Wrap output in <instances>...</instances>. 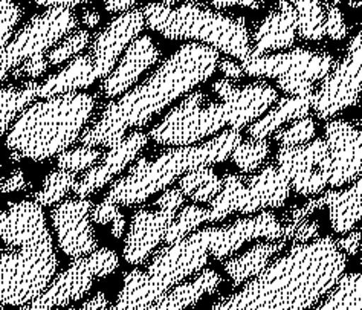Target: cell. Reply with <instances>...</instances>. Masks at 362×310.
Listing matches in <instances>:
<instances>
[{
	"label": "cell",
	"mask_w": 362,
	"mask_h": 310,
	"mask_svg": "<svg viewBox=\"0 0 362 310\" xmlns=\"http://www.w3.org/2000/svg\"><path fill=\"white\" fill-rule=\"evenodd\" d=\"M342 0H332V4H335V5H338V4H341Z\"/></svg>",
	"instance_id": "obj_56"
},
{
	"label": "cell",
	"mask_w": 362,
	"mask_h": 310,
	"mask_svg": "<svg viewBox=\"0 0 362 310\" xmlns=\"http://www.w3.org/2000/svg\"><path fill=\"white\" fill-rule=\"evenodd\" d=\"M148 143V135L141 130H133L122 138L118 144L112 145L107 153H104L101 161L78 177L74 185V196L88 199L89 196L103 190L104 186L115 181L127 167L132 165L138 155Z\"/></svg>",
	"instance_id": "obj_20"
},
{
	"label": "cell",
	"mask_w": 362,
	"mask_h": 310,
	"mask_svg": "<svg viewBox=\"0 0 362 310\" xmlns=\"http://www.w3.org/2000/svg\"><path fill=\"white\" fill-rule=\"evenodd\" d=\"M209 257V227L160 248L151 257L147 269H132L124 277L115 304L107 310H139L155 303L171 287L199 274Z\"/></svg>",
	"instance_id": "obj_8"
},
{
	"label": "cell",
	"mask_w": 362,
	"mask_h": 310,
	"mask_svg": "<svg viewBox=\"0 0 362 310\" xmlns=\"http://www.w3.org/2000/svg\"><path fill=\"white\" fill-rule=\"evenodd\" d=\"M240 141L239 130L228 129L204 143L170 147L155 157L135 159L129 172L112 184L104 199L119 206L139 205L165 191L194 168L225 162Z\"/></svg>",
	"instance_id": "obj_6"
},
{
	"label": "cell",
	"mask_w": 362,
	"mask_h": 310,
	"mask_svg": "<svg viewBox=\"0 0 362 310\" xmlns=\"http://www.w3.org/2000/svg\"><path fill=\"white\" fill-rule=\"evenodd\" d=\"M216 100L194 89L171 109L150 130L148 138L165 147H184L204 143L222 130H242L269 110L279 100V92L269 83L255 81L237 86L221 78L211 84Z\"/></svg>",
	"instance_id": "obj_3"
},
{
	"label": "cell",
	"mask_w": 362,
	"mask_h": 310,
	"mask_svg": "<svg viewBox=\"0 0 362 310\" xmlns=\"http://www.w3.org/2000/svg\"><path fill=\"white\" fill-rule=\"evenodd\" d=\"M78 17L71 8L51 6L30 18L0 54V72H11L25 60L35 54L47 52L63 40L66 35L77 30Z\"/></svg>",
	"instance_id": "obj_12"
},
{
	"label": "cell",
	"mask_w": 362,
	"mask_h": 310,
	"mask_svg": "<svg viewBox=\"0 0 362 310\" xmlns=\"http://www.w3.org/2000/svg\"><path fill=\"white\" fill-rule=\"evenodd\" d=\"M271 155V145L266 139H254L250 138L246 141H240L235 145L230 156L234 165L239 168L240 173L251 174L260 170L263 164L268 161Z\"/></svg>",
	"instance_id": "obj_33"
},
{
	"label": "cell",
	"mask_w": 362,
	"mask_h": 310,
	"mask_svg": "<svg viewBox=\"0 0 362 310\" xmlns=\"http://www.w3.org/2000/svg\"><path fill=\"white\" fill-rule=\"evenodd\" d=\"M362 229H351L337 240L338 248L346 254V257H356L361 251Z\"/></svg>",
	"instance_id": "obj_45"
},
{
	"label": "cell",
	"mask_w": 362,
	"mask_h": 310,
	"mask_svg": "<svg viewBox=\"0 0 362 310\" xmlns=\"http://www.w3.org/2000/svg\"><path fill=\"white\" fill-rule=\"evenodd\" d=\"M315 121L310 117H304L275 131L274 141L279 144V147H295L309 143V141L315 138Z\"/></svg>",
	"instance_id": "obj_37"
},
{
	"label": "cell",
	"mask_w": 362,
	"mask_h": 310,
	"mask_svg": "<svg viewBox=\"0 0 362 310\" xmlns=\"http://www.w3.org/2000/svg\"><path fill=\"white\" fill-rule=\"evenodd\" d=\"M142 0H106L104 9L110 14H121L135 8Z\"/></svg>",
	"instance_id": "obj_48"
},
{
	"label": "cell",
	"mask_w": 362,
	"mask_h": 310,
	"mask_svg": "<svg viewBox=\"0 0 362 310\" xmlns=\"http://www.w3.org/2000/svg\"><path fill=\"white\" fill-rule=\"evenodd\" d=\"M208 310H245V306H243V302L240 298V294L235 292L230 297L221 299V302H217Z\"/></svg>",
	"instance_id": "obj_49"
},
{
	"label": "cell",
	"mask_w": 362,
	"mask_h": 310,
	"mask_svg": "<svg viewBox=\"0 0 362 310\" xmlns=\"http://www.w3.org/2000/svg\"><path fill=\"white\" fill-rule=\"evenodd\" d=\"M264 2H275V0H264Z\"/></svg>",
	"instance_id": "obj_59"
},
{
	"label": "cell",
	"mask_w": 362,
	"mask_h": 310,
	"mask_svg": "<svg viewBox=\"0 0 362 310\" xmlns=\"http://www.w3.org/2000/svg\"><path fill=\"white\" fill-rule=\"evenodd\" d=\"M324 206L329 210L330 228L337 234H346L355 229L356 225L362 220V176L347 188H333L330 191L321 193L306 203L293 206L284 214V222H300L303 219L312 217V214L322 210Z\"/></svg>",
	"instance_id": "obj_18"
},
{
	"label": "cell",
	"mask_w": 362,
	"mask_h": 310,
	"mask_svg": "<svg viewBox=\"0 0 362 310\" xmlns=\"http://www.w3.org/2000/svg\"><path fill=\"white\" fill-rule=\"evenodd\" d=\"M312 101L313 93L303 97L284 95L283 98H279L264 115L254 121L251 126H247V135L254 139H268L275 131L293 121L309 117L312 112Z\"/></svg>",
	"instance_id": "obj_27"
},
{
	"label": "cell",
	"mask_w": 362,
	"mask_h": 310,
	"mask_svg": "<svg viewBox=\"0 0 362 310\" xmlns=\"http://www.w3.org/2000/svg\"><path fill=\"white\" fill-rule=\"evenodd\" d=\"M204 223H208V208L199 203L185 205L184 208H180L176 213L173 222L168 227L164 237V245H171V243L188 237Z\"/></svg>",
	"instance_id": "obj_34"
},
{
	"label": "cell",
	"mask_w": 362,
	"mask_h": 310,
	"mask_svg": "<svg viewBox=\"0 0 362 310\" xmlns=\"http://www.w3.org/2000/svg\"><path fill=\"white\" fill-rule=\"evenodd\" d=\"M98 81L89 54H80L68 61L62 71L51 75L43 83H37V98H51L75 93L93 86Z\"/></svg>",
	"instance_id": "obj_25"
},
{
	"label": "cell",
	"mask_w": 362,
	"mask_h": 310,
	"mask_svg": "<svg viewBox=\"0 0 362 310\" xmlns=\"http://www.w3.org/2000/svg\"><path fill=\"white\" fill-rule=\"evenodd\" d=\"M97 98L75 92L34 101L8 131L5 147L14 161H46L78 141L93 117Z\"/></svg>",
	"instance_id": "obj_5"
},
{
	"label": "cell",
	"mask_w": 362,
	"mask_h": 310,
	"mask_svg": "<svg viewBox=\"0 0 362 310\" xmlns=\"http://www.w3.org/2000/svg\"><path fill=\"white\" fill-rule=\"evenodd\" d=\"M119 266L118 254L110 248H98L88 256L75 258L62 274L51 280L43 292L17 310H57L69 306L89 294L95 280L112 275Z\"/></svg>",
	"instance_id": "obj_11"
},
{
	"label": "cell",
	"mask_w": 362,
	"mask_h": 310,
	"mask_svg": "<svg viewBox=\"0 0 362 310\" xmlns=\"http://www.w3.org/2000/svg\"><path fill=\"white\" fill-rule=\"evenodd\" d=\"M35 5L43 6V8H51V6H63V8H71L80 6L83 4H88L90 0H33Z\"/></svg>",
	"instance_id": "obj_51"
},
{
	"label": "cell",
	"mask_w": 362,
	"mask_h": 310,
	"mask_svg": "<svg viewBox=\"0 0 362 310\" xmlns=\"http://www.w3.org/2000/svg\"><path fill=\"white\" fill-rule=\"evenodd\" d=\"M23 17L22 0H0V54L13 39L17 25Z\"/></svg>",
	"instance_id": "obj_39"
},
{
	"label": "cell",
	"mask_w": 362,
	"mask_h": 310,
	"mask_svg": "<svg viewBox=\"0 0 362 310\" xmlns=\"http://www.w3.org/2000/svg\"><path fill=\"white\" fill-rule=\"evenodd\" d=\"M211 6L216 9H231V8H247L252 11H259L264 6V0H209Z\"/></svg>",
	"instance_id": "obj_46"
},
{
	"label": "cell",
	"mask_w": 362,
	"mask_h": 310,
	"mask_svg": "<svg viewBox=\"0 0 362 310\" xmlns=\"http://www.w3.org/2000/svg\"><path fill=\"white\" fill-rule=\"evenodd\" d=\"M176 213L177 211L158 208L151 205L150 208H139L133 214L126 239H124V260L132 266H139L146 263L160 243H164L165 232Z\"/></svg>",
	"instance_id": "obj_21"
},
{
	"label": "cell",
	"mask_w": 362,
	"mask_h": 310,
	"mask_svg": "<svg viewBox=\"0 0 362 310\" xmlns=\"http://www.w3.org/2000/svg\"><path fill=\"white\" fill-rule=\"evenodd\" d=\"M223 278L214 269H202L182 283L171 287L147 310H189L206 295L214 294L221 287Z\"/></svg>",
	"instance_id": "obj_24"
},
{
	"label": "cell",
	"mask_w": 362,
	"mask_h": 310,
	"mask_svg": "<svg viewBox=\"0 0 362 310\" xmlns=\"http://www.w3.org/2000/svg\"><path fill=\"white\" fill-rule=\"evenodd\" d=\"M104 152L100 147H90V145H80L75 148H68L57 156V165L62 170L72 172V173H81L84 170H89L93 165H97Z\"/></svg>",
	"instance_id": "obj_36"
},
{
	"label": "cell",
	"mask_w": 362,
	"mask_h": 310,
	"mask_svg": "<svg viewBox=\"0 0 362 310\" xmlns=\"http://www.w3.org/2000/svg\"><path fill=\"white\" fill-rule=\"evenodd\" d=\"M92 208V201L74 197L62 201L51 210L49 217L57 245L66 257L75 260L98 249L90 219Z\"/></svg>",
	"instance_id": "obj_16"
},
{
	"label": "cell",
	"mask_w": 362,
	"mask_h": 310,
	"mask_svg": "<svg viewBox=\"0 0 362 310\" xmlns=\"http://www.w3.org/2000/svg\"><path fill=\"white\" fill-rule=\"evenodd\" d=\"M146 28L142 8H133L118 14L93 37L89 44V55L98 80H104L115 68L122 52L139 37Z\"/></svg>",
	"instance_id": "obj_19"
},
{
	"label": "cell",
	"mask_w": 362,
	"mask_h": 310,
	"mask_svg": "<svg viewBox=\"0 0 362 310\" xmlns=\"http://www.w3.org/2000/svg\"><path fill=\"white\" fill-rule=\"evenodd\" d=\"M28 186H30V184H28L26 176L21 168L13 170L6 177L0 176V193L4 194L21 193V191H25Z\"/></svg>",
	"instance_id": "obj_43"
},
{
	"label": "cell",
	"mask_w": 362,
	"mask_h": 310,
	"mask_svg": "<svg viewBox=\"0 0 362 310\" xmlns=\"http://www.w3.org/2000/svg\"><path fill=\"white\" fill-rule=\"evenodd\" d=\"M255 240H283V222L274 213L262 211L223 227H209V257L225 261Z\"/></svg>",
	"instance_id": "obj_17"
},
{
	"label": "cell",
	"mask_w": 362,
	"mask_h": 310,
	"mask_svg": "<svg viewBox=\"0 0 362 310\" xmlns=\"http://www.w3.org/2000/svg\"><path fill=\"white\" fill-rule=\"evenodd\" d=\"M109 306H110V303H109V298L106 297V294L98 292L97 295L88 299V302L81 304L80 307H75L71 310H107Z\"/></svg>",
	"instance_id": "obj_50"
},
{
	"label": "cell",
	"mask_w": 362,
	"mask_h": 310,
	"mask_svg": "<svg viewBox=\"0 0 362 310\" xmlns=\"http://www.w3.org/2000/svg\"><path fill=\"white\" fill-rule=\"evenodd\" d=\"M346 2H347L349 8H351V9L362 8V0H346Z\"/></svg>",
	"instance_id": "obj_53"
},
{
	"label": "cell",
	"mask_w": 362,
	"mask_h": 310,
	"mask_svg": "<svg viewBox=\"0 0 362 310\" xmlns=\"http://www.w3.org/2000/svg\"><path fill=\"white\" fill-rule=\"evenodd\" d=\"M217 69L223 73V77L231 81H239L245 77L242 64L237 63L234 59H221L217 64Z\"/></svg>",
	"instance_id": "obj_47"
},
{
	"label": "cell",
	"mask_w": 362,
	"mask_h": 310,
	"mask_svg": "<svg viewBox=\"0 0 362 310\" xmlns=\"http://www.w3.org/2000/svg\"><path fill=\"white\" fill-rule=\"evenodd\" d=\"M288 246L284 240H263L257 242L250 249H246L240 256H233L223 263V270L231 280L234 287L245 285L252 280L269 265V263L281 254Z\"/></svg>",
	"instance_id": "obj_26"
},
{
	"label": "cell",
	"mask_w": 362,
	"mask_h": 310,
	"mask_svg": "<svg viewBox=\"0 0 362 310\" xmlns=\"http://www.w3.org/2000/svg\"><path fill=\"white\" fill-rule=\"evenodd\" d=\"M187 197L182 194L179 188H167L165 191H162L160 196L155 201V206L158 208H164L170 211H179L185 203Z\"/></svg>",
	"instance_id": "obj_44"
},
{
	"label": "cell",
	"mask_w": 362,
	"mask_h": 310,
	"mask_svg": "<svg viewBox=\"0 0 362 310\" xmlns=\"http://www.w3.org/2000/svg\"><path fill=\"white\" fill-rule=\"evenodd\" d=\"M298 35V14L289 0H277L251 34L252 55L289 49Z\"/></svg>",
	"instance_id": "obj_23"
},
{
	"label": "cell",
	"mask_w": 362,
	"mask_h": 310,
	"mask_svg": "<svg viewBox=\"0 0 362 310\" xmlns=\"http://www.w3.org/2000/svg\"><path fill=\"white\" fill-rule=\"evenodd\" d=\"M359 252H361V256H362V242H361V251ZM361 260H362V257H361Z\"/></svg>",
	"instance_id": "obj_57"
},
{
	"label": "cell",
	"mask_w": 362,
	"mask_h": 310,
	"mask_svg": "<svg viewBox=\"0 0 362 310\" xmlns=\"http://www.w3.org/2000/svg\"><path fill=\"white\" fill-rule=\"evenodd\" d=\"M77 179V173L66 172L62 170V168L54 170L45 177L40 190H37L34 193V201L42 205L43 208L60 203L68 197L69 193H72Z\"/></svg>",
	"instance_id": "obj_32"
},
{
	"label": "cell",
	"mask_w": 362,
	"mask_h": 310,
	"mask_svg": "<svg viewBox=\"0 0 362 310\" xmlns=\"http://www.w3.org/2000/svg\"><path fill=\"white\" fill-rule=\"evenodd\" d=\"M324 32L326 37L333 42L344 40L349 34V28L346 23L344 14H342L338 5L327 4L324 5Z\"/></svg>",
	"instance_id": "obj_41"
},
{
	"label": "cell",
	"mask_w": 362,
	"mask_h": 310,
	"mask_svg": "<svg viewBox=\"0 0 362 310\" xmlns=\"http://www.w3.org/2000/svg\"><path fill=\"white\" fill-rule=\"evenodd\" d=\"M324 141L329 155L326 161L329 186L342 188L362 176V131L350 121L327 119Z\"/></svg>",
	"instance_id": "obj_15"
},
{
	"label": "cell",
	"mask_w": 362,
	"mask_h": 310,
	"mask_svg": "<svg viewBox=\"0 0 362 310\" xmlns=\"http://www.w3.org/2000/svg\"><path fill=\"white\" fill-rule=\"evenodd\" d=\"M298 14V34L308 42H320L324 32V0H289Z\"/></svg>",
	"instance_id": "obj_31"
},
{
	"label": "cell",
	"mask_w": 362,
	"mask_h": 310,
	"mask_svg": "<svg viewBox=\"0 0 362 310\" xmlns=\"http://www.w3.org/2000/svg\"><path fill=\"white\" fill-rule=\"evenodd\" d=\"M146 26L168 40H192L243 61L250 57L251 32L243 17L225 14L196 0L168 6L150 2L142 6Z\"/></svg>",
	"instance_id": "obj_7"
},
{
	"label": "cell",
	"mask_w": 362,
	"mask_h": 310,
	"mask_svg": "<svg viewBox=\"0 0 362 310\" xmlns=\"http://www.w3.org/2000/svg\"><path fill=\"white\" fill-rule=\"evenodd\" d=\"M162 4L164 5H168V6H173V5H177L180 2H184V0H160Z\"/></svg>",
	"instance_id": "obj_54"
},
{
	"label": "cell",
	"mask_w": 362,
	"mask_h": 310,
	"mask_svg": "<svg viewBox=\"0 0 362 310\" xmlns=\"http://www.w3.org/2000/svg\"><path fill=\"white\" fill-rule=\"evenodd\" d=\"M347 257L329 236L292 245L239 290L245 310H312L337 285Z\"/></svg>",
	"instance_id": "obj_2"
},
{
	"label": "cell",
	"mask_w": 362,
	"mask_h": 310,
	"mask_svg": "<svg viewBox=\"0 0 362 310\" xmlns=\"http://www.w3.org/2000/svg\"><path fill=\"white\" fill-rule=\"evenodd\" d=\"M0 310H6V307L5 306H0Z\"/></svg>",
	"instance_id": "obj_58"
},
{
	"label": "cell",
	"mask_w": 362,
	"mask_h": 310,
	"mask_svg": "<svg viewBox=\"0 0 362 310\" xmlns=\"http://www.w3.org/2000/svg\"><path fill=\"white\" fill-rule=\"evenodd\" d=\"M6 80H8V75H5L4 72H0V86H2V84H4Z\"/></svg>",
	"instance_id": "obj_55"
},
{
	"label": "cell",
	"mask_w": 362,
	"mask_h": 310,
	"mask_svg": "<svg viewBox=\"0 0 362 310\" xmlns=\"http://www.w3.org/2000/svg\"><path fill=\"white\" fill-rule=\"evenodd\" d=\"M320 222L308 217L300 222H289L283 223V240L286 243H308L310 240H315L320 236Z\"/></svg>",
	"instance_id": "obj_40"
},
{
	"label": "cell",
	"mask_w": 362,
	"mask_h": 310,
	"mask_svg": "<svg viewBox=\"0 0 362 310\" xmlns=\"http://www.w3.org/2000/svg\"><path fill=\"white\" fill-rule=\"evenodd\" d=\"M222 190L208 206V223L222 222L231 214L252 215L271 208H281L291 196V184L277 165L243 176L226 173Z\"/></svg>",
	"instance_id": "obj_9"
},
{
	"label": "cell",
	"mask_w": 362,
	"mask_h": 310,
	"mask_svg": "<svg viewBox=\"0 0 362 310\" xmlns=\"http://www.w3.org/2000/svg\"><path fill=\"white\" fill-rule=\"evenodd\" d=\"M218 60L221 52L211 46L182 44L150 77L110 101L84 129L80 143L100 148L118 144L130 131L146 127L162 110L206 83L217 71Z\"/></svg>",
	"instance_id": "obj_1"
},
{
	"label": "cell",
	"mask_w": 362,
	"mask_h": 310,
	"mask_svg": "<svg viewBox=\"0 0 362 310\" xmlns=\"http://www.w3.org/2000/svg\"><path fill=\"white\" fill-rule=\"evenodd\" d=\"M90 219L98 225H110V232L115 239H121L126 231V217L119 210V205L107 199L93 205Z\"/></svg>",
	"instance_id": "obj_38"
},
{
	"label": "cell",
	"mask_w": 362,
	"mask_h": 310,
	"mask_svg": "<svg viewBox=\"0 0 362 310\" xmlns=\"http://www.w3.org/2000/svg\"><path fill=\"white\" fill-rule=\"evenodd\" d=\"M327 155L329 148L324 138H313L301 145L279 147L275 165L289 181L292 191L300 196L317 197L329 186Z\"/></svg>",
	"instance_id": "obj_14"
},
{
	"label": "cell",
	"mask_w": 362,
	"mask_h": 310,
	"mask_svg": "<svg viewBox=\"0 0 362 310\" xmlns=\"http://www.w3.org/2000/svg\"><path fill=\"white\" fill-rule=\"evenodd\" d=\"M179 190L194 203H211L214 197L222 190L223 181L213 167H199L188 172L177 181Z\"/></svg>",
	"instance_id": "obj_30"
},
{
	"label": "cell",
	"mask_w": 362,
	"mask_h": 310,
	"mask_svg": "<svg viewBox=\"0 0 362 310\" xmlns=\"http://www.w3.org/2000/svg\"><path fill=\"white\" fill-rule=\"evenodd\" d=\"M59 257L43 206L11 202L0 211V306L31 303L51 283Z\"/></svg>",
	"instance_id": "obj_4"
},
{
	"label": "cell",
	"mask_w": 362,
	"mask_h": 310,
	"mask_svg": "<svg viewBox=\"0 0 362 310\" xmlns=\"http://www.w3.org/2000/svg\"><path fill=\"white\" fill-rule=\"evenodd\" d=\"M240 64L247 77L275 80L284 95L303 97L315 93V84L327 77L335 59L324 51L295 48L264 55L251 54Z\"/></svg>",
	"instance_id": "obj_10"
},
{
	"label": "cell",
	"mask_w": 362,
	"mask_h": 310,
	"mask_svg": "<svg viewBox=\"0 0 362 310\" xmlns=\"http://www.w3.org/2000/svg\"><path fill=\"white\" fill-rule=\"evenodd\" d=\"M160 49L150 35H141L133 40L122 52L113 71L101 80V95L109 100L118 98L130 90L141 75L159 61Z\"/></svg>",
	"instance_id": "obj_22"
},
{
	"label": "cell",
	"mask_w": 362,
	"mask_h": 310,
	"mask_svg": "<svg viewBox=\"0 0 362 310\" xmlns=\"http://www.w3.org/2000/svg\"><path fill=\"white\" fill-rule=\"evenodd\" d=\"M92 37L89 31L86 30H75L71 34L64 37L63 40L57 43L51 51L46 52L47 61H49L51 66H59L63 63H68L74 57L80 55L88 46L90 44Z\"/></svg>",
	"instance_id": "obj_35"
},
{
	"label": "cell",
	"mask_w": 362,
	"mask_h": 310,
	"mask_svg": "<svg viewBox=\"0 0 362 310\" xmlns=\"http://www.w3.org/2000/svg\"><path fill=\"white\" fill-rule=\"evenodd\" d=\"M49 61H47L46 52H40L35 54L33 57H30L28 60H25L21 66L11 72L13 80H25V81H34L37 78H40L42 75H45L49 69Z\"/></svg>",
	"instance_id": "obj_42"
},
{
	"label": "cell",
	"mask_w": 362,
	"mask_h": 310,
	"mask_svg": "<svg viewBox=\"0 0 362 310\" xmlns=\"http://www.w3.org/2000/svg\"><path fill=\"white\" fill-rule=\"evenodd\" d=\"M312 310H362V274H342Z\"/></svg>",
	"instance_id": "obj_29"
},
{
	"label": "cell",
	"mask_w": 362,
	"mask_h": 310,
	"mask_svg": "<svg viewBox=\"0 0 362 310\" xmlns=\"http://www.w3.org/2000/svg\"><path fill=\"white\" fill-rule=\"evenodd\" d=\"M362 95V26L350 40L347 52L335 61L329 75L315 89L312 112L318 119L327 121L341 112L356 106Z\"/></svg>",
	"instance_id": "obj_13"
},
{
	"label": "cell",
	"mask_w": 362,
	"mask_h": 310,
	"mask_svg": "<svg viewBox=\"0 0 362 310\" xmlns=\"http://www.w3.org/2000/svg\"><path fill=\"white\" fill-rule=\"evenodd\" d=\"M37 100V81H25L21 86H0V138L8 135L18 115Z\"/></svg>",
	"instance_id": "obj_28"
},
{
	"label": "cell",
	"mask_w": 362,
	"mask_h": 310,
	"mask_svg": "<svg viewBox=\"0 0 362 310\" xmlns=\"http://www.w3.org/2000/svg\"><path fill=\"white\" fill-rule=\"evenodd\" d=\"M81 23L88 28V30H92V28H97L101 22V16L97 11V9H84L81 13Z\"/></svg>",
	"instance_id": "obj_52"
}]
</instances>
